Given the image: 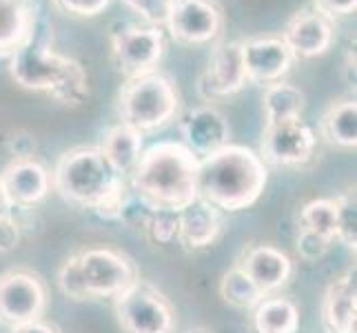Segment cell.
Here are the masks:
<instances>
[{"label": "cell", "instance_id": "e575fe53", "mask_svg": "<svg viewBox=\"0 0 357 333\" xmlns=\"http://www.w3.org/2000/svg\"><path fill=\"white\" fill-rule=\"evenodd\" d=\"M347 80L351 87H355V54H349V63H347Z\"/></svg>", "mask_w": 357, "mask_h": 333}, {"label": "cell", "instance_id": "83f0119b", "mask_svg": "<svg viewBox=\"0 0 357 333\" xmlns=\"http://www.w3.org/2000/svg\"><path fill=\"white\" fill-rule=\"evenodd\" d=\"M133 14H138L146 24L162 27L167 20V11L171 0H122Z\"/></svg>", "mask_w": 357, "mask_h": 333}, {"label": "cell", "instance_id": "4dcf8cb0", "mask_svg": "<svg viewBox=\"0 0 357 333\" xmlns=\"http://www.w3.org/2000/svg\"><path fill=\"white\" fill-rule=\"evenodd\" d=\"M54 3L65 11V14L78 18H93L109 7L112 0H54Z\"/></svg>", "mask_w": 357, "mask_h": 333}, {"label": "cell", "instance_id": "4fadbf2b", "mask_svg": "<svg viewBox=\"0 0 357 333\" xmlns=\"http://www.w3.org/2000/svg\"><path fill=\"white\" fill-rule=\"evenodd\" d=\"M242 43V65L246 80L271 84L282 80L293 65V54L280 36H257Z\"/></svg>", "mask_w": 357, "mask_h": 333}, {"label": "cell", "instance_id": "d6986e66", "mask_svg": "<svg viewBox=\"0 0 357 333\" xmlns=\"http://www.w3.org/2000/svg\"><path fill=\"white\" fill-rule=\"evenodd\" d=\"M180 218V229H178V240L189 246V249H202L208 246L220 233V216L218 209L211 207L204 200H195L187 209H182L178 214Z\"/></svg>", "mask_w": 357, "mask_h": 333}, {"label": "cell", "instance_id": "30bf717a", "mask_svg": "<svg viewBox=\"0 0 357 333\" xmlns=\"http://www.w3.org/2000/svg\"><path fill=\"white\" fill-rule=\"evenodd\" d=\"M165 24L176 43L204 45L220 36L225 16L215 0H171Z\"/></svg>", "mask_w": 357, "mask_h": 333}, {"label": "cell", "instance_id": "f1b7e54d", "mask_svg": "<svg viewBox=\"0 0 357 333\" xmlns=\"http://www.w3.org/2000/svg\"><path fill=\"white\" fill-rule=\"evenodd\" d=\"M337 200V207H340V233L337 238L355 249V242H357V236H355V225H357V214H355V195L347 193V195H340Z\"/></svg>", "mask_w": 357, "mask_h": 333}, {"label": "cell", "instance_id": "603a6c76", "mask_svg": "<svg viewBox=\"0 0 357 333\" xmlns=\"http://www.w3.org/2000/svg\"><path fill=\"white\" fill-rule=\"evenodd\" d=\"M253 327L257 333H298V306L287 298H266L255 306Z\"/></svg>", "mask_w": 357, "mask_h": 333}, {"label": "cell", "instance_id": "ba28073f", "mask_svg": "<svg viewBox=\"0 0 357 333\" xmlns=\"http://www.w3.org/2000/svg\"><path fill=\"white\" fill-rule=\"evenodd\" d=\"M116 316L125 333H169L174 329L171 304L140 280L116 295Z\"/></svg>", "mask_w": 357, "mask_h": 333}, {"label": "cell", "instance_id": "44dd1931", "mask_svg": "<svg viewBox=\"0 0 357 333\" xmlns=\"http://www.w3.org/2000/svg\"><path fill=\"white\" fill-rule=\"evenodd\" d=\"M100 154L118 176L131 174L142 154V133L120 122L105 133Z\"/></svg>", "mask_w": 357, "mask_h": 333}, {"label": "cell", "instance_id": "ac0fdd59", "mask_svg": "<svg viewBox=\"0 0 357 333\" xmlns=\"http://www.w3.org/2000/svg\"><path fill=\"white\" fill-rule=\"evenodd\" d=\"M355 278L347 274L333 280L326 289L322 304V320L331 333H355Z\"/></svg>", "mask_w": 357, "mask_h": 333}, {"label": "cell", "instance_id": "7a4b0ae2", "mask_svg": "<svg viewBox=\"0 0 357 333\" xmlns=\"http://www.w3.org/2000/svg\"><path fill=\"white\" fill-rule=\"evenodd\" d=\"M131 195L151 214H180L198 200V158L174 140L149 147L131 171Z\"/></svg>", "mask_w": 357, "mask_h": 333}, {"label": "cell", "instance_id": "9a60e30c", "mask_svg": "<svg viewBox=\"0 0 357 333\" xmlns=\"http://www.w3.org/2000/svg\"><path fill=\"white\" fill-rule=\"evenodd\" d=\"M180 133L184 138L182 145L200 160L227 147L231 131L227 118L218 109L202 105L184 114L180 120Z\"/></svg>", "mask_w": 357, "mask_h": 333}, {"label": "cell", "instance_id": "52a82bcc", "mask_svg": "<svg viewBox=\"0 0 357 333\" xmlns=\"http://www.w3.org/2000/svg\"><path fill=\"white\" fill-rule=\"evenodd\" d=\"M162 54L165 36L153 24H120L112 31L114 63L127 80L155 71Z\"/></svg>", "mask_w": 357, "mask_h": 333}, {"label": "cell", "instance_id": "f546056e", "mask_svg": "<svg viewBox=\"0 0 357 333\" xmlns=\"http://www.w3.org/2000/svg\"><path fill=\"white\" fill-rule=\"evenodd\" d=\"M11 209H14V207L9 205L3 189H0V251L16 249V244L20 240V229L16 225Z\"/></svg>", "mask_w": 357, "mask_h": 333}, {"label": "cell", "instance_id": "4316f807", "mask_svg": "<svg viewBox=\"0 0 357 333\" xmlns=\"http://www.w3.org/2000/svg\"><path fill=\"white\" fill-rule=\"evenodd\" d=\"M149 227L151 238L160 244H169L178 238V229H180V218L176 212H153L149 216Z\"/></svg>", "mask_w": 357, "mask_h": 333}, {"label": "cell", "instance_id": "5b68a950", "mask_svg": "<svg viewBox=\"0 0 357 333\" xmlns=\"http://www.w3.org/2000/svg\"><path fill=\"white\" fill-rule=\"evenodd\" d=\"M125 182L109 167L100 149L76 147L58 160L54 169V189L71 205L96 209L109 193Z\"/></svg>", "mask_w": 357, "mask_h": 333}, {"label": "cell", "instance_id": "3957f363", "mask_svg": "<svg viewBox=\"0 0 357 333\" xmlns=\"http://www.w3.org/2000/svg\"><path fill=\"white\" fill-rule=\"evenodd\" d=\"M266 165L249 147L227 145L198 160V198L215 209L240 212L266 187Z\"/></svg>", "mask_w": 357, "mask_h": 333}, {"label": "cell", "instance_id": "d6a6232c", "mask_svg": "<svg viewBox=\"0 0 357 333\" xmlns=\"http://www.w3.org/2000/svg\"><path fill=\"white\" fill-rule=\"evenodd\" d=\"M315 11H319L322 16H326L328 20L333 18H344L355 14L357 9V0H313Z\"/></svg>", "mask_w": 357, "mask_h": 333}, {"label": "cell", "instance_id": "ffe728a7", "mask_svg": "<svg viewBox=\"0 0 357 333\" xmlns=\"http://www.w3.org/2000/svg\"><path fill=\"white\" fill-rule=\"evenodd\" d=\"M36 16L33 0H0V58H9L20 47Z\"/></svg>", "mask_w": 357, "mask_h": 333}, {"label": "cell", "instance_id": "cb8c5ba5", "mask_svg": "<svg viewBox=\"0 0 357 333\" xmlns=\"http://www.w3.org/2000/svg\"><path fill=\"white\" fill-rule=\"evenodd\" d=\"M322 133L333 145L344 149H355L357 145V103L340 101L328 107L322 118Z\"/></svg>", "mask_w": 357, "mask_h": 333}, {"label": "cell", "instance_id": "8992f818", "mask_svg": "<svg viewBox=\"0 0 357 333\" xmlns=\"http://www.w3.org/2000/svg\"><path fill=\"white\" fill-rule=\"evenodd\" d=\"M176 84L158 71L129 78L120 91V116L122 125L138 133L155 131L174 120L178 111Z\"/></svg>", "mask_w": 357, "mask_h": 333}, {"label": "cell", "instance_id": "277c9868", "mask_svg": "<svg viewBox=\"0 0 357 333\" xmlns=\"http://www.w3.org/2000/svg\"><path fill=\"white\" fill-rule=\"evenodd\" d=\"M138 280V269L127 256L102 246L71 256L58 271L60 289L73 300L116 298Z\"/></svg>", "mask_w": 357, "mask_h": 333}, {"label": "cell", "instance_id": "2e32d148", "mask_svg": "<svg viewBox=\"0 0 357 333\" xmlns=\"http://www.w3.org/2000/svg\"><path fill=\"white\" fill-rule=\"evenodd\" d=\"M49 171L33 158H14L0 174V189L11 207H31L49 193Z\"/></svg>", "mask_w": 357, "mask_h": 333}, {"label": "cell", "instance_id": "8fae6325", "mask_svg": "<svg viewBox=\"0 0 357 333\" xmlns=\"http://www.w3.org/2000/svg\"><path fill=\"white\" fill-rule=\"evenodd\" d=\"M47 291L38 276L29 271H7L0 276V323L20 327L40 320Z\"/></svg>", "mask_w": 357, "mask_h": 333}, {"label": "cell", "instance_id": "6da1fadb", "mask_svg": "<svg viewBox=\"0 0 357 333\" xmlns=\"http://www.w3.org/2000/svg\"><path fill=\"white\" fill-rule=\"evenodd\" d=\"M11 78L29 91H45L63 107H78L89 96L87 71L52 45V24L36 16L29 34L9 56Z\"/></svg>", "mask_w": 357, "mask_h": 333}, {"label": "cell", "instance_id": "7c38bea8", "mask_svg": "<svg viewBox=\"0 0 357 333\" xmlns=\"http://www.w3.org/2000/svg\"><path fill=\"white\" fill-rule=\"evenodd\" d=\"M249 82L242 65V43L222 40L213 47L208 67L200 78V94L206 101H220L238 94Z\"/></svg>", "mask_w": 357, "mask_h": 333}, {"label": "cell", "instance_id": "1f68e13d", "mask_svg": "<svg viewBox=\"0 0 357 333\" xmlns=\"http://www.w3.org/2000/svg\"><path fill=\"white\" fill-rule=\"evenodd\" d=\"M328 244L331 242L326 238L317 236V233H313V231L302 229L300 238H298V253L304 258V260L313 262V260H319V258L328 251Z\"/></svg>", "mask_w": 357, "mask_h": 333}, {"label": "cell", "instance_id": "d590c367", "mask_svg": "<svg viewBox=\"0 0 357 333\" xmlns=\"http://www.w3.org/2000/svg\"><path fill=\"white\" fill-rule=\"evenodd\" d=\"M191 333H206V331H202V329H198V331H191Z\"/></svg>", "mask_w": 357, "mask_h": 333}, {"label": "cell", "instance_id": "5bb4252c", "mask_svg": "<svg viewBox=\"0 0 357 333\" xmlns=\"http://www.w3.org/2000/svg\"><path fill=\"white\" fill-rule=\"evenodd\" d=\"M333 22L315 9H302L287 20L280 38L291 49L293 58L324 56L333 45Z\"/></svg>", "mask_w": 357, "mask_h": 333}, {"label": "cell", "instance_id": "9c48e42d", "mask_svg": "<svg viewBox=\"0 0 357 333\" xmlns=\"http://www.w3.org/2000/svg\"><path fill=\"white\" fill-rule=\"evenodd\" d=\"M315 131L302 118L280 120L264 125L260 156L264 165L275 167H298L309 163L315 154Z\"/></svg>", "mask_w": 357, "mask_h": 333}, {"label": "cell", "instance_id": "836d02e7", "mask_svg": "<svg viewBox=\"0 0 357 333\" xmlns=\"http://www.w3.org/2000/svg\"><path fill=\"white\" fill-rule=\"evenodd\" d=\"M14 333H58V331L52 325H45L40 320H36V323H29V325L14 327Z\"/></svg>", "mask_w": 357, "mask_h": 333}, {"label": "cell", "instance_id": "e0dca14e", "mask_svg": "<svg viewBox=\"0 0 357 333\" xmlns=\"http://www.w3.org/2000/svg\"><path fill=\"white\" fill-rule=\"evenodd\" d=\"M238 267L255 282V287L264 295L280 289L291 278V271H293L291 258L284 251H280L275 246H268V244H260L249 249Z\"/></svg>", "mask_w": 357, "mask_h": 333}, {"label": "cell", "instance_id": "d4e9b609", "mask_svg": "<svg viewBox=\"0 0 357 333\" xmlns=\"http://www.w3.org/2000/svg\"><path fill=\"white\" fill-rule=\"evenodd\" d=\"M302 229L333 242L340 233V207L335 198H319L306 202L302 209Z\"/></svg>", "mask_w": 357, "mask_h": 333}, {"label": "cell", "instance_id": "7402d4cb", "mask_svg": "<svg viewBox=\"0 0 357 333\" xmlns=\"http://www.w3.org/2000/svg\"><path fill=\"white\" fill-rule=\"evenodd\" d=\"M262 109H264L266 125H273V122L289 120V118H300L304 109V91L284 80L271 82L266 84L262 96Z\"/></svg>", "mask_w": 357, "mask_h": 333}, {"label": "cell", "instance_id": "484cf974", "mask_svg": "<svg viewBox=\"0 0 357 333\" xmlns=\"http://www.w3.org/2000/svg\"><path fill=\"white\" fill-rule=\"evenodd\" d=\"M220 295L236 309H251L264 300V293L255 287V282L240 267H233L225 274L222 282H220Z\"/></svg>", "mask_w": 357, "mask_h": 333}]
</instances>
